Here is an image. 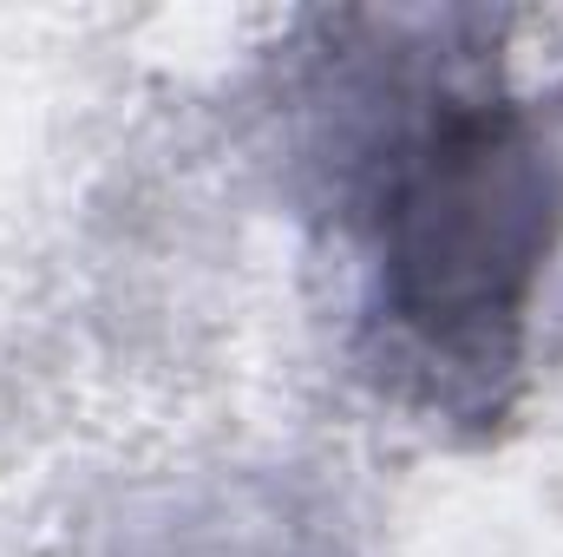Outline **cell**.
I'll list each match as a JSON object with an SVG mask.
<instances>
[{
    "label": "cell",
    "mask_w": 563,
    "mask_h": 557,
    "mask_svg": "<svg viewBox=\"0 0 563 557\" xmlns=\"http://www.w3.org/2000/svg\"><path fill=\"white\" fill-rule=\"evenodd\" d=\"M380 368L445 419L505 414L563 243V151L531 99L478 73H400L347 164Z\"/></svg>",
    "instance_id": "obj_1"
}]
</instances>
